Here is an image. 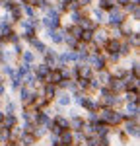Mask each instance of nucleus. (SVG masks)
<instances>
[{"mask_svg": "<svg viewBox=\"0 0 140 146\" xmlns=\"http://www.w3.org/2000/svg\"><path fill=\"white\" fill-rule=\"evenodd\" d=\"M121 98H123L125 103H138L140 101V92L138 90H127Z\"/></svg>", "mask_w": 140, "mask_h": 146, "instance_id": "nucleus-16", "label": "nucleus"}, {"mask_svg": "<svg viewBox=\"0 0 140 146\" xmlns=\"http://www.w3.org/2000/svg\"><path fill=\"white\" fill-rule=\"evenodd\" d=\"M62 80H64V78H62L60 68H53V70L49 72V76H47V82H45V84H55V86H58Z\"/></svg>", "mask_w": 140, "mask_h": 146, "instance_id": "nucleus-15", "label": "nucleus"}, {"mask_svg": "<svg viewBox=\"0 0 140 146\" xmlns=\"http://www.w3.org/2000/svg\"><path fill=\"white\" fill-rule=\"evenodd\" d=\"M128 20V16L125 14L123 8H113L111 12H107V20H105V27L111 29V27H121L123 23Z\"/></svg>", "mask_w": 140, "mask_h": 146, "instance_id": "nucleus-1", "label": "nucleus"}, {"mask_svg": "<svg viewBox=\"0 0 140 146\" xmlns=\"http://www.w3.org/2000/svg\"><path fill=\"white\" fill-rule=\"evenodd\" d=\"M4 115H18L20 111V105H18V101L16 100H8V101H2V107H0Z\"/></svg>", "mask_w": 140, "mask_h": 146, "instance_id": "nucleus-12", "label": "nucleus"}, {"mask_svg": "<svg viewBox=\"0 0 140 146\" xmlns=\"http://www.w3.org/2000/svg\"><path fill=\"white\" fill-rule=\"evenodd\" d=\"M31 135H33L37 140H43V138H47V135H49V133H47L45 127H37V125H35V129H33V133H31Z\"/></svg>", "mask_w": 140, "mask_h": 146, "instance_id": "nucleus-25", "label": "nucleus"}, {"mask_svg": "<svg viewBox=\"0 0 140 146\" xmlns=\"http://www.w3.org/2000/svg\"><path fill=\"white\" fill-rule=\"evenodd\" d=\"M88 100V94H84V92H76V94H72V105L74 107H78L82 111V107H84V103Z\"/></svg>", "mask_w": 140, "mask_h": 146, "instance_id": "nucleus-18", "label": "nucleus"}, {"mask_svg": "<svg viewBox=\"0 0 140 146\" xmlns=\"http://www.w3.org/2000/svg\"><path fill=\"white\" fill-rule=\"evenodd\" d=\"M0 74H2L6 80L14 78V74H16V66H14V64H0Z\"/></svg>", "mask_w": 140, "mask_h": 146, "instance_id": "nucleus-21", "label": "nucleus"}, {"mask_svg": "<svg viewBox=\"0 0 140 146\" xmlns=\"http://www.w3.org/2000/svg\"><path fill=\"white\" fill-rule=\"evenodd\" d=\"M125 146H130V144H125Z\"/></svg>", "mask_w": 140, "mask_h": 146, "instance_id": "nucleus-38", "label": "nucleus"}, {"mask_svg": "<svg viewBox=\"0 0 140 146\" xmlns=\"http://www.w3.org/2000/svg\"><path fill=\"white\" fill-rule=\"evenodd\" d=\"M78 115H82V111L78 109V107H74V105H70V107H66V109H64V117H66V119L78 117Z\"/></svg>", "mask_w": 140, "mask_h": 146, "instance_id": "nucleus-26", "label": "nucleus"}, {"mask_svg": "<svg viewBox=\"0 0 140 146\" xmlns=\"http://www.w3.org/2000/svg\"><path fill=\"white\" fill-rule=\"evenodd\" d=\"M25 43H27V49H31L35 55H39V56H43V53L47 51V47H49L41 37H31V39L25 41Z\"/></svg>", "mask_w": 140, "mask_h": 146, "instance_id": "nucleus-6", "label": "nucleus"}, {"mask_svg": "<svg viewBox=\"0 0 140 146\" xmlns=\"http://www.w3.org/2000/svg\"><path fill=\"white\" fill-rule=\"evenodd\" d=\"M128 4H132V6H140V0H128Z\"/></svg>", "mask_w": 140, "mask_h": 146, "instance_id": "nucleus-33", "label": "nucleus"}, {"mask_svg": "<svg viewBox=\"0 0 140 146\" xmlns=\"http://www.w3.org/2000/svg\"><path fill=\"white\" fill-rule=\"evenodd\" d=\"M10 20H12V23H14V27H16V25H18V23H20V22L23 20L22 6H20V4H18V6H16V8H14V10L10 12Z\"/></svg>", "mask_w": 140, "mask_h": 146, "instance_id": "nucleus-20", "label": "nucleus"}, {"mask_svg": "<svg viewBox=\"0 0 140 146\" xmlns=\"http://www.w3.org/2000/svg\"><path fill=\"white\" fill-rule=\"evenodd\" d=\"M4 146H18V142H16V140H14V142H6Z\"/></svg>", "mask_w": 140, "mask_h": 146, "instance_id": "nucleus-34", "label": "nucleus"}, {"mask_svg": "<svg viewBox=\"0 0 140 146\" xmlns=\"http://www.w3.org/2000/svg\"><path fill=\"white\" fill-rule=\"evenodd\" d=\"M107 33H109V39H117V41L123 39V31H121V27H111V29H107Z\"/></svg>", "mask_w": 140, "mask_h": 146, "instance_id": "nucleus-27", "label": "nucleus"}, {"mask_svg": "<svg viewBox=\"0 0 140 146\" xmlns=\"http://www.w3.org/2000/svg\"><path fill=\"white\" fill-rule=\"evenodd\" d=\"M80 27H82V29H90V31H93L97 25H95V22L88 16V12H86V16L82 18V22H80Z\"/></svg>", "mask_w": 140, "mask_h": 146, "instance_id": "nucleus-22", "label": "nucleus"}, {"mask_svg": "<svg viewBox=\"0 0 140 146\" xmlns=\"http://www.w3.org/2000/svg\"><path fill=\"white\" fill-rule=\"evenodd\" d=\"M76 66V72H78V78H86V80H92L93 78V70L86 62H78V64H74Z\"/></svg>", "mask_w": 140, "mask_h": 146, "instance_id": "nucleus-13", "label": "nucleus"}, {"mask_svg": "<svg viewBox=\"0 0 140 146\" xmlns=\"http://www.w3.org/2000/svg\"><path fill=\"white\" fill-rule=\"evenodd\" d=\"M2 121H4V111L0 109V125H2Z\"/></svg>", "mask_w": 140, "mask_h": 146, "instance_id": "nucleus-35", "label": "nucleus"}, {"mask_svg": "<svg viewBox=\"0 0 140 146\" xmlns=\"http://www.w3.org/2000/svg\"><path fill=\"white\" fill-rule=\"evenodd\" d=\"M93 2H95V0H78V6H80V10H86V12H88L93 6Z\"/></svg>", "mask_w": 140, "mask_h": 146, "instance_id": "nucleus-32", "label": "nucleus"}, {"mask_svg": "<svg viewBox=\"0 0 140 146\" xmlns=\"http://www.w3.org/2000/svg\"><path fill=\"white\" fill-rule=\"evenodd\" d=\"M20 60L25 62V64H35V62H37V55H35L31 49H27V47H25V49H23V53L20 55Z\"/></svg>", "mask_w": 140, "mask_h": 146, "instance_id": "nucleus-17", "label": "nucleus"}, {"mask_svg": "<svg viewBox=\"0 0 140 146\" xmlns=\"http://www.w3.org/2000/svg\"><path fill=\"white\" fill-rule=\"evenodd\" d=\"M109 96H113V92L109 90L107 86H101L99 90L95 92V98H99V100H105V98H109Z\"/></svg>", "mask_w": 140, "mask_h": 146, "instance_id": "nucleus-28", "label": "nucleus"}, {"mask_svg": "<svg viewBox=\"0 0 140 146\" xmlns=\"http://www.w3.org/2000/svg\"><path fill=\"white\" fill-rule=\"evenodd\" d=\"M41 62L47 64L51 70L57 68L58 66V51H57V47H47V51L43 53V56H41Z\"/></svg>", "mask_w": 140, "mask_h": 146, "instance_id": "nucleus-3", "label": "nucleus"}, {"mask_svg": "<svg viewBox=\"0 0 140 146\" xmlns=\"http://www.w3.org/2000/svg\"><path fill=\"white\" fill-rule=\"evenodd\" d=\"M0 107H2V100H0Z\"/></svg>", "mask_w": 140, "mask_h": 146, "instance_id": "nucleus-37", "label": "nucleus"}, {"mask_svg": "<svg viewBox=\"0 0 140 146\" xmlns=\"http://www.w3.org/2000/svg\"><path fill=\"white\" fill-rule=\"evenodd\" d=\"M121 129H123V133L128 136V140L132 138V140H138L140 136V119H128L125 123L121 125Z\"/></svg>", "mask_w": 140, "mask_h": 146, "instance_id": "nucleus-2", "label": "nucleus"}, {"mask_svg": "<svg viewBox=\"0 0 140 146\" xmlns=\"http://www.w3.org/2000/svg\"><path fill=\"white\" fill-rule=\"evenodd\" d=\"M70 123V131L72 133H78V131H82L84 133V129H86V119H84V115H78V117H72V119H68Z\"/></svg>", "mask_w": 140, "mask_h": 146, "instance_id": "nucleus-11", "label": "nucleus"}, {"mask_svg": "<svg viewBox=\"0 0 140 146\" xmlns=\"http://www.w3.org/2000/svg\"><path fill=\"white\" fill-rule=\"evenodd\" d=\"M10 49H12V53H14V55L18 56V58H20V55L23 53V49H25V45H23V43H16V45H12Z\"/></svg>", "mask_w": 140, "mask_h": 146, "instance_id": "nucleus-31", "label": "nucleus"}, {"mask_svg": "<svg viewBox=\"0 0 140 146\" xmlns=\"http://www.w3.org/2000/svg\"><path fill=\"white\" fill-rule=\"evenodd\" d=\"M64 29H47L45 37L51 41V47H60L62 45V39H64Z\"/></svg>", "mask_w": 140, "mask_h": 146, "instance_id": "nucleus-7", "label": "nucleus"}, {"mask_svg": "<svg viewBox=\"0 0 140 146\" xmlns=\"http://www.w3.org/2000/svg\"><path fill=\"white\" fill-rule=\"evenodd\" d=\"M6 82H8V86H10V92H12V94H18V90L22 88V80L16 78V76H14V78H10V80H6Z\"/></svg>", "mask_w": 140, "mask_h": 146, "instance_id": "nucleus-24", "label": "nucleus"}, {"mask_svg": "<svg viewBox=\"0 0 140 146\" xmlns=\"http://www.w3.org/2000/svg\"><path fill=\"white\" fill-rule=\"evenodd\" d=\"M78 41H80V43H86V45H90V43H92V31H90V29H82V35H80Z\"/></svg>", "mask_w": 140, "mask_h": 146, "instance_id": "nucleus-29", "label": "nucleus"}, {"mask_svg": "<svg viewBox=\"0 0 140 146\" xmlns=\"http://www.w3.org/2000/svg\"><path fill=\"white\" fill-rule=\"evenodd\" d=\"M37 90L41 92V96H45V98L51 101V103L55 101V98H57L58 92H60V90H58V86H55V84H41Z\"/></svg>", "mask_w": 140, "mask_h": 146, "instance_id": "nucleus-8", "label": "nucleus"}, {"mask_svg": "<svg viewBox=\"0 0 140 146\" xmlns=\"http://www.w3.org/2000/svg\"><path fill=\"white\" fill-rule=\"evenodd\" d=\"M107 88H109V90L113 92L115 96H123V94L127 92V88H125V84H123V80H115V78H111V80H109Z\"/></svg>", "mask_w": 140, "mask_h": 146, "instance_id": "nucleus-14", "label": "nucleus"}, {"mask_svg": "<svg viewBox=\"0 0 140 146\" xmlns=\"http://www.w3.org/2000/svg\"><path fill=\"white\" fill-rule=\"evenodd\" d=\"M0 84H6V78H4L2 74H0Z\"/></svg>", "mask_w": 140, "mask_h": 146, "instance_id": "nucleus-36", "label": "nucleus"}, {"mask_svg": "<svg viewBox=\"0 0 140 146\" xmlns=\"http://www.w3.org/2000/svg\"><path fill=\"white\" fill-rule=\"evenodd\" d=\"M72 138H74V144H84L86 142V133H82V131L72 133Z\"/></svg>", "mask_w": 140, "mask_h": 146, "instance_id": "nucleus-30", "label": "nucleus"}, {"mask_svg": "<svg viewBox=\"0 0 140 146\" xmlns=\"http://www.w3.org/2000/svg\"><path fill=\"white\" fill-rule=\"evenodd\" d=\"M86 64L92 68L93 72H101V70H107V58H105L103 53L97 55V56H88Z\"/></svg>", "mask_w": 140, "mask_h": 146, "instance_id": "nucleus-4", "label": "nucleus"}, {"mask_svg": "<svg viewBox=\"0 0 140 146\" xmlns=\"http://www.w3.org/2000/svg\"><path fill=\"white\" fill-rule=\"evenodd\" d=\"M55 105H57L58 109H66V107H70L72 105V96H70L68 92H58V96L55 98V101H53Z\"/></svg>", "mask_w": 140, "mask_h": 146, "instance_id": "nucleus-9", "label": "nucleus"}, {"mask_svg": "<svg viewBox=\"0 0 140 146\" xmlns=\"http://www.w3.org/2000/svg\"><path fill=\"white\" fill-rule=\"evenodd\" d=\"M93 76L97 78L99 86H107L109 80H111V72H109V70H101V72H93Z\"/></svg>", "mask_w": 140, "mask_h": 146, "instance_id": "nucleus-19", "label": "nucleus"}, {"mask_svg": "<svg viewBox=\"0 0 140 146\" xmlns=\"http://www.w3.org/2000/svg\"><path fill=\"white\" fill-rule=\"evenodd\" d=\"M88 16H90V18H92L93 22H95V25H105L107 14H105L103 10H99L97 6H92V8L88 10Z\"/></svg>", "mask_w": 140, "mask_h": 146, "instance_id": "nucleus-10", "label": "nucleus"}, {"mask_svg": "<svg viewBox=\"0 0 140 146\" xmlns=\"http://www.w3.org/2000/svg\"><path fill=\"white\" fill-rule=\"evenodd\" d=\"M119 55H121V58H128V56L132 55V49H130V45H128L125 39H121V47H119Z\"/></svg>", "mask_w": 140, "mask_h": 146, "instance_id": "nucleus-23", "label": "nucleus"}, {"mask_svg": "<svg viewBox=\"0 0 140 146\" xmlns=\"http://www.w3.org/2000/svg\"><path fill=\"white\" fill-rule=\"evenodd\" d=\"M107 41H109L107 27H105V25H97V27L92 31V43H95V45H99V47H103Z\"/></svg>", "mask_w": 140, "mask_h": 146, "instance_id": "nucleus-5", "label": "nucleus"}]
</instances>
